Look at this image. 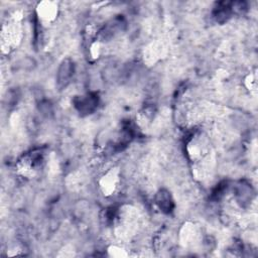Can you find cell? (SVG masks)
Wrapping results in <instances>:
<instances>
[{
	"label": "cell",
	"instance_id": "6da1fadb",
	"mask_svg": "<svg viewBox=\"0 0 258 258\" xmlns=\"http://www.w3.org/2000/svg\"><path fill=\"white\" fill-rule=\"evenodd\" d=\"M75 73V64L71 58H64L57 70L56 74V86L59 90H62L69 86Z\"/></svg>",
	"mask_w": 258,
	"mask_h": 258
},
{
	"label": "cell",
	"instance_id": "277c9868",
	"mask_svg": "<svg viewBox=\"0 0 258 258\" xmlns=\"http://www.w3.org/2000/svg\"><path fill=\"white\" fill-rule=\"evenodd\" d=\"M123 25H124V22H123L122 18L121 19H115V20H113L112 22L108 23L106 26L103 27V29L100 31L99 36L102 39H109V38L113 37V35L115 33H117L118 30H121Z\"/></svg>",
	"mask_w": 258,
	"mask_h": 258
},
{
	"label": "cell",
	"instance_id": "7a4b0ae2",
	"mask_svg": "<svg viewBox=\"0 0 258 258\" xmlns=\"http://www.w3.org/2000/svg\"><path fill=\"white\" fill-rule=\"evenodd\" d=\"M74 102H75V107L81 114L88 115L93 113L97 109L99 98L97 94L90 93L85 96L76 98Z\"/></svg>",
	"mask_w": 258,
	"mask_h": 258
},
{
	"label": "cell",
	"instance_id": "8992f818",
	"mask_svg": "<svg viewBox=\"0 0 258 258\" xmlns=\"http://www.w3.org/2000/svg\"><path fill=\"white\" fill-rule=\"evenodd\" d=\"M237 199L240 203L244 204L251 199V186L247 183L241 182L236 190Z\"/></svg>",
	"mask_w": 258,
	"mask_h": 258
},
{
	"label": "cell",
	"instance_id": "3957f363",
	"mask_svg": "<svg viewBox=\"0 0 258 258\" xmlns=\"http://www.w3.org/2000/svg\"><path fill=\"white\" fill-rule=\"evenodd\" d=\"M155 203L161 212L165 214H169L172 212L174 208L173 199L170 192L166 189H160L157 191L155 196Z\"/></svg>",
	"mask_w": 258,
	"mask_h": 258
},
{
	"label": "cell",
	"instance_id": "5b68a950",
	"mask_svg": "<svg viewBox=\"0 0 258 258\" xmlns=\"http://www.w3.org/2000/svg\"><path fill=\"white\" fill-rule=\"evenodd\" d=\"M231 13H232L231 4L220 3L218 8L214 12V16L218 22L223 23L228 20V18L231 16Z\"/></svg>",
	"mask_w": 258,
	"mask_h": 258
}]
</instances>
